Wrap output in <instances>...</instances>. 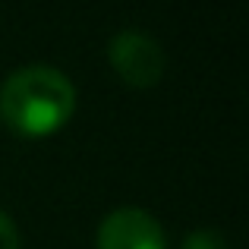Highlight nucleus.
I'll use <instances>...</instances> for the list:
<instances>
[{"label": "nucleus", "instance_id": "f257e3e1", "mask_svg": "<svg viewBox=\"0 0 249 249\" xmlns=\"http://www.w3.org/2000/svg\"><path fill=\"white\" fill-rule=\"evenodd\" d=\"M76 110V85L63 70L29 63L13 70L0 85V117L19 136L41 139L67 126Z\"/></svg>", "mask_w": 249, "mask_h": 249}, {"label": "nucleus", "instance_id": "f03ea898", "mask_svg": "<svg viewBox=\"0 0 249 249\" xmlns=\"http://www.w3.org/2000/svg\"><path fill=\"white\" fill-rule=\"evenodd\" d=\"M114 73L133 89H152L164 76V48L139 29H120L107 44Z\"/></svg>", "mask_w": 249, "mask_h": 249}, {"label": "nucleus", "instance_id": "7ed1b4c3", "mask_svg": "<svg viewBox=\"0 0 249 249\" xmlns=\"http://www.w3.org/2000/svg\"><path fill=\"white\" fill-rule=\"evenodd\" d=\"M95 249H167V237L155 214L136 205H123L101 221Z\"/></svg>", "mask_w": 249, "mask_h": 249}, {"label": "nucleus", "instance_id": "20e7f679", "mask_svg": "<svg viewBox=\"0 0 249 249\" xmlns=\"http://www.w3.org/2000/svg\"><path fill=\"white\" fill-rule=\"evenodd\" d=\"M183 249H227V240L214 227H199L183 240Z\"/></svg>", "mask_w": 249, "mask_h": 249}, {"label": "nucleus", "instance_id": "39448f33", "mask_svg": "<svg viewBox=\"0 0 249 249\" xmlns=\"http://www.w3.org/2000/svg\"><path fill=\"white\" fill-rule=\"evenodd\" d=\"M0 249H22V240H19V227L10 214L0 208Z\"/></svg>", "mask_w": 249, "mask_h": 249}]
</instances>
